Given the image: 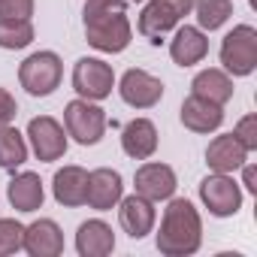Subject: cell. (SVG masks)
<instances>
[{"label": "cell", "mask_w": 257, "mask_h": 257, "mask_svg": "<svg viewBox=\"0 0 257 257\" xmlns=\"http://www.w3.org/2000/svg\"><path fill=\"white\" fill-rule=\"evenodd\" d=\"M82 22L88 46H94L97 52L118 55L134 40V28L127 19V0H85Z\"/></svg>", "instance_id": "cell-1"}, {"label": "cell", "mask_w": 257, "mask_h": 257, "mask_svg": "<svg viewBox=\"0 0 257 257\" xmlns=\"http://www.w3.org/2000/svg\"><path fill=\"white\" fill-rule=\"evenodd\" d=\"M203 245V218L197 206L185 197H170L161 230H158V251L164 257H191Z\"/></svg>", "instance_id": "cell-2"}, {"label": "cell", "mask_w": 257, "mask_h": 257, "mask_svg": "<svg viewBox=\"0 0 257 257\" xmlns=\"http://www.w3.org/2000/svg\"><path fill=\"white\" fill-rule=\"evenodd\" d=\"M64 79V61L55 52H34L19 67V82L31 97H49Z\"/></svg>", "instance_id": "cell-3"}, {"label": "cell", "mask_w": 257, "mask_h": 257, "mask_svg": "<svg viewBox=\"0 0 257 257\" xmlns=\"http://www.w3.org/2000/svg\"><path fill=\"white\" fill-rule=\"evenodd\" d=\"M64 131L79 146H97L106 134V112L94 100H70L64 106Z\"/></svg>", "instance_id": "cell-4"}, {"label": "cell", "mask_w": 257, "mask_h": 257, "mask_svg": "<svg viewBox=\"0 0 257 257\" xmlns=\"http://www.w3.org/2000/svg\"><path fill=\"white\" fill-rule=\"evenodd\" d=\"M221 67L227 76H251L257 70V31L236 25L221 40Z\"/></svg>", "instance_id": "cell-5"}, {"label": "cell", "mask_w": 257, "mask_h": 257, "mask_svg": "<svg viewBox=\"0 0 257 257\" xmlns=\"http://www.w3.org/2000/svg\"><path fill=\"white\" fill-rule=\"evenodd\" d=\"M25 137L31 143V152L43 164H55V161H61L67 155V131H64V124L58 118H52V115L31 118Z\"/></svg>", "instance_id": "cell-6"}, {"label": "cell", "mask_w": 257, "mask_h": 257, "mask_svg": "<svg viewBox=\"0 0 257 257\" xmlns=\"http://www.w3.org/2000/svg\"><path fill=\"white\" fill-rule=\"evenodd\" d=\"M200 200L215 218H233L242 209V188L230 173H212L200 182Z\"/></svg>", "instance_id": "cell-7"}, {"label": "cell", "mask_w": 257, "mask_h": 257, "mask_svg": "<svg viewBox=\"0 0 257 257\" xmlns=\"http://www.w3.org/2000/svg\"><path fill=\"white\" fill-rule=\"evenodd\" d=\"M115 88V73L100 58H79L73 67V91L82 100H106Z\"/></svg>", "instance_id": "cell-8"}, {"label": "cell", "mask_w": 257, "mask_h": 257, "mask_svg": "<svg viewBox=\"0 0 257 257\" xmlns=\"http://www.w3.org/2000/svg\"><path fill=\"white\" fill-rule=\"evenodd\" d=\"M118 94L134 109H152V106H158L164 100V82L158 76H152L149 70L131 67L118 82Z\"/></svg>", "instance_id": "cell-9"}, {"label": "cell", "mask_w": 257, "mask_h": 257, "mask_svg": "<svg viewBox=\"0 0 257 257\" xmlns=\"http://www.w3.org/2000/svg\"><path fill=\"white\" fill-rule=\"evenodd\" d=\"M155 221H158V209L149 197L134 191L118 200V224L131 239H146L155 230Z\"/></svg>", "instance_id": "cell-10"}, {"label": "cell", "mask_w": 257, "mask_h": 257, "mask_svg": "<svg viewBox=\"0 0 257 257\" xmlns=\"http://www.w3.org/2000/svg\"><path fill=\"white\" fill-rule=\"evenodd\" d=\"M179 182H176V170L170 164H161V161H149L137 170L134 176V191L149 197L152 203H161V200H170L176 194Z\"/></svg>", "instance_id": "cell-11"}, {"label": "cell", "mask_w": 257, "mask_h": 257, "mask_svg": "<svg viewBox=\"0 0 257 257\" xmlns=\"http://www.w3.org/2000/svg\"><path fill=\"white\" fill-rule=\"evenodd\" d=\"M124 197V179L118 170L112 167H100L94 173H88V200L85 206L97 209V212H109L118 206V200Z\"/></svg>", "instance_id": "cell-12"}, {"label": "cell", "mask_w": 257, "mask_h": 257, "mask_svg": "<svg viewBox=\"0 0 257 257\" xmlns=\"http://www.w3.org/2000/svg\"><path fill=\"white\" fill-rule=\"evenodd\" d=\"M22 251H28L31 257H58V254H64V233H61V227L52 218H40V221L28 224Z\"/></svg>", "instance_id": "cell-13"}, {"label": "cell", "mask_w": 257, "mask_h": 257, "mask_svg": "<svg viewBox=\"0 0 257 257\" xmlns=\"http://www.w3.org/2000/svg\"><path fill=\"white\" fill-rule=\"evenodd\" d=\"M7 200L16 212H37L43 209L46 203V188H43V179L31 170H22L10 179L7 185Z\"/></svg>", "instance_id": "cell-14"}, {"label": "cell", "mask_w": 257, "mask_h": 257, "mask_svg": "<svg viewBox=\"0 0 257 257\" xmlns=\"http://www.w3.org/2000/svg\"><path fill=\"white\" fill-rule=\"evenodd\" d=\"M121 149L134 161H149L158 152V127L149 118H134L121 131Z\"/></svg>", "instance_id": "cell-15"}, {"label": "cell", "mask_w": 257, "mask_h": 257, "mask_svg": "<svg viewBox=\"0 0 257 257\" xmlns=\"http://www.w3.org/2000/svg\"><path fill=\"white\" fill-rule=\"evenodd\" d=\"M182 124L188 127L191 134H215L218 127L224 124V106L191 94L182 103Z\"/></svg>", "instance_id": "cell-16"}, {"label": "cell", "mask_w": 257, "mask_h": 257, "mask_svg": "<svg viewBox=\"0 0 257 257\" xmlns=\"http://www.w3.org/2000/svg\"><path fill=\"white\" fill-rule=\"evenodd\" d=\"M248 149L233 137V134H221V137H215L212 143H209V149H206V164H209V170L212 173H236L245 161H248Z\"/></svg>", "instance_id": "cell-17"}, {"label": "cell", "mask_w": 257, "mask_h": 257, "mask_svg": "<svg viewBox=\"0 0 257 257\" xmlns=\"http://www.w3.org/2000/svg\"><path fill=\"white\" fill-rule=\"evenodd\" d=\"M206 55H209V37H206V31H200V28L182 25V28L176 31V37L170 40V58H173L179 67H194V64H200Z\"/></svg>", "instance_id": "cell-18"}, {"label": "cell", "mask_w": 257, "mask_h": 257, "mask_svg": "<svg viewBox=\"0 0 257 257\" xmlns=\"http://www.w3.org/2000/svg\"><path fill=\"white\" fill-rule=\"evenodd\" d=\"M52 194H55V200H58L61 206H67V209L85 206V200H88V170H82V167H76V164L58 170L55 179H52Z\"/></svg>", "instance_id": "cell-19"}, {"label": "cell", "mask_w": 257, "mask_h": 257, "mask_svg": "<svg viewBox=\"0 0 257 257\" xmlns=\"http://www.w3.org/2000/svg\"><path fill=\"white\" fill-rule=\"evenodd\" d=\"M76 251L82 257H106L115 251V233L106 221L91 218L85 224H79L76 230Z\"/></svg>", "instance_id": "cell-20"}, {"label": "cell", "mask_w": 257, "mask_h": 257, "mask_svg": "<svg viewBox=\"0 0 257 257\" xmlns=\"http://www.w3.org/2000/svg\"><path fill=\"white\" fill-rule=\"evenodd\" d=\"M176 25H179V16L167 0H152V4H146L143 13H140V22H137L140 34L152 43H161V37L176 31Z\"/></svg>", "instance_id": "cell-21"}, {"label": "cell", "mask_w": 257, "mask_h": 257, "mask_svg": "<svg viewBox=\"0 0 257 257\" xmlns=\"http://www.w3.org/2000/svg\"><path fill=\"white\" fill-rule=\"evenodd\" d=\"M191 94L224 106V103L233 100V79H230L224 70H218V67L200 70V73L194 76V82H191Z\"/></svg>", "instance_id": "cell-22"}, {"label": "cell", "mask_w": 257, "mask_h": 257, "mask_svg": "<svg viewBox=\"0 0 257 257\" xmlns=\"http://www.w3.org/2000/svg\"><path fill=\"white\" fill-rule=\"evenodd\" d=\"M28 161V140L13 124L0 127V170H19Z\"/></svg>", "instance_id": "cell-23"}, {"label": "cell", "mask_w": 257, "mask_h": 257, "mask_svg": "<svg viewBox=\"0 0 257 257\" xmlns=\"http://www.w3.org/2000/svg\"><path fill=\"white\" fill-rule=\"evenodd\" d=\"M194 16L200 31H218L233 16V0H194Z\"/></svg>", "instance_id": "cell-24"}, {"label": "cell", "mask_w": 257, "mask_h": 257, "mask_svg": "<svg viewBox=\"0 0 257 257\" xmlns=\"http://www.w3.org/2000/svg\"><path fill=\"white\" fill-rule=\"evenodd\" d=\"M34 43V25L19 19H0V49L19 52Z\"/></svg>", "instance_id": "cell-25"}, {"label": "cell", "mask_w": 257, "mask_h": 257, "mask_svg": "<svg viewBox=\"0 0 257 257\" xmlns=\"http://www.w3.org/2000/svg\"><path fill=\"white\" fill-rule=\"evenodd\" d=\"M25 245V224L16 218H0V257H10Z\"/></svg>", "instance_id": "cell-26"}, {"label": "cell", "mask_w": 257, "mask_h": 257, "mask_svg": "<svg viewBox=\"0 0 257 257\" xmlns=\"http://www.w3.org/2000/svg\"><path fill=\"white\" fill-rule=\"evenodd\" d=\"M233 137H236L248 152H257V115H254V112H251V115H245V118H239Z\"/></svg>", "instance_id": "cell-27"}, {"label": "cell", "mask_w": 257, "mask_h": 257, "mask_svg": "<svg viewBox=\"0 0 257 257\" xmlns=\"http://www.w3.org/2000/svg\"><path fill=\"white\" fill-rule=\"evenodd\" d=\"M31 16H34V0H0V19L31 22Z\"/></svg>", "instance_id": "cell-28"}, {"label": "cell", "mask_w": 257, "mask_h": 257, "mask_svg": "<svg viewBox=\"0 0 257 257\" xmlns=\"http://www.w3.org/2000/svg\"><path fill=\"white\" fill-rule=\"evenodd\" d=\"M16 115H19V103H16V97H13L7 88H0V127H4V124H13Z\"/></svg>", "instance_id": "cell-29"}, {"label": "cell", "mask_w": 257, "mask_h": 257, "mask_svg": "<svg viewBox=\"0 0 257 257\" xmlns=\"http://www.w3.org/2000/svg\"><path fill=\"white\" fill-rule=\"evenodd\" d=\"M239 170H242V185H245V191H248V194H257V167L245 161Z\"/></svg>", "instance_id": "cell-30"}, {"label": "cell", "mask_w": 257, "mask_h": 257, "mask_svg": "<svg viewBox=\"0 0 257 257\" xmlns=\"http://www.w3.org/2000/svg\"><path fill=\"white\" fill-rule=\"evenodd\" d=\"M131 4H140V0H131Z\"/></svg>", "instance_id": "cell-31"}]
</instances>
